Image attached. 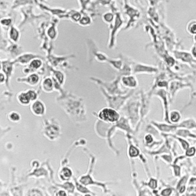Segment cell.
I'll return each instance as SVG.
<instances>
[{"label":"cell","mask_w":196,"mask_h":196,"mask_svg":"<svg viewBox=\"0 0 196 196\" xmlns=\"http://www.w3.org/2000/svg\"><path fill=\"white\" fill-rule=\"evenodd\" d=\"M100 119L108 123H114L117 121L120 118L118 113L113 109L110 108H104L98 114Z\"/></svg>","instance_id":"1"},{"label":"cell","mask_w":196,"mask_h":196,"mask_svg":"<svg viewBox=\"0 0 196 196\" xmlns=\"http://www.w3.org/2000/svg\"><path fill=\"white\" fill-rule=\"evenodd\" d=\"M31 110L32 113L36 116L43 115L45 110V107L44 104L41 101L36 100L31 106Z\"/></svg>","instance_id":"2"},{"label":"cell","mask_w":196,"mask_h":196,"mask_svg":"<svg viewBox=\"0 0 196 196\" xmlns=\"http://www.w3.org/2000/svg\"><path fill=\"white\" fill-rule=\"evenodd\" d=\"M18 100L19 102L22 105H28L30 103V101L32 100L30 97L28 96V93H20L18 95Z\"/></svg>","instance_id":"3"},{"label":"cell","mask_w":196,"mask_h":196,"mask_svg":"<svg viewBox=\"0 0 196 196\" xmlns=\"http://www.w3.org/2000/svg\"><path fill=\"white\" fill-rule=\"evenodd\" d=\"M43 88L45 91H51L52 90V81L50 78H47L43 82Z\"/></svg>","instance_id":"4"},{"label":"cell","mask_w":196,"mask_h":196,"mask_svg":"<svg viewBox=\"0 0 196 196\" xmlns=\"http://www.w3.org/2000/svg\"><path fill=\"white\" fill-rule=\"evenodd\" d=\"M38 81H39L38 76L37 74H33L30 75V76L28 78V81H27V82H28L29 84H31V85H35V84L38 82Z\"/></svg>","instance_id":"5"},{"label":"cell","mask_w":196,"mask_h":196,"mask_svg":"<svg viewBox=\"0 0 196 196\" xmlns=\"http://www.w3.org/2000/svg\"><path fill=\"white\" fill-rule=\"evenodd\" d=\"M72 175V172H71V170L68 169V168H64L63 169H62V171H61V177H64L65 179H69L70 177Z\"/></svg>","instance_id":"6"},{"label":"cell","mask_w":196,"mask_h":196,"mask_svg":"<svg viewBox=\"0 0 196 196\" xmlns=\"http://www.w3.org/2000/svg\"><path fill=\"white\" fill-rule=\"evenodd\" d=\"M181 116H180V114L179 112L177 111H173L171 113V115H170V120L171 121L173 122V123H177L178 121H179Z\"/></svg>","instance_id":"7"},{"label":"cell","mask_w":196,"mask_h":196,"mask_svg":"<svg viewBox=\"0 0 196 196\" xmlns=\"http://www.w3.org/2000/svg\"><path fill=\"white\" fill-rule=\"evenodd\" d=\"M41 65V61L40 60L35 59L33 61H32V62L30 63V68H33V69H38Z\"/></svg>","instance_id":"8"},{"label":"cell","mask_w":196,"mask_h":196,"mask_svg":"<svg viewBox=\"0 0 196 196\" xmlns=\"http://www.w3.org/2000/svg\"><path fill=\"white\" fill-rule=\"evenodd\" d=\"M9 119L12 122H17L20 120V115L16 112H12L9 115Z\"/></svg>","instance_id":"9"},{"label":"cell","mask_w":196,"mask_h":196,"mask_svg":"<svg viewBox=\"0 0 196 196\" xmlns=\"http://www.w3.org/2000/svg\"><path fill=\"white\" fill-rule=\"evenodd\" d=\"M138 154L139 151L136 148H135L134 146H131L130 147V149H129V155H130V156L134 157V156H138Z\"/></svg>","instance_id":"10"},{"label":"cell","mask_w":196,"mask_h":196,"mask_svg":"<svg viewBox=\"0 0 196 196\" xmlns=\"http://www.w3.org/2000/svg\"><path fill=\"white\" fill-rule=\"evenodd\" d=\"M18 36H19V34H18V32L12 28V30H11V32H10V37L11 38L13 39L14 41H17L18 39Z\"/></svg>","instance_id":"11"},{"label":"cell","mask_w":196,"mask_h":196,"mask_svg":"<svg viewBox=\"0 0 196 196\" xmlns=\"http://www.w3.org/2000/svg\"><path fill=\"white\" fill-rule=\"evenodd\" d=\"M27 93H28V94L30 97V98H31L32 100H35L37 98V94H36V93L34 91H27Z\"/></svg>","instance_id":"12"},{"label":"cell","mask_w":196,"mask_h":196,"mask_svg":"<svg viewBox=\"0 0 196 196\" xmlns=\"http://www.w3.org/2000/svg\"><path fill=\"white\" fill-rule=\"evenodd\" d=\"M123 82L125 84L127 85H129V86H133L134 85V83H135V81L133 80V78L132 79V81H129V78H123Z\"/></svg>","instance_id":"13"},{"label":"cell","mask_w":196,"mask_h":196,"mask_svg":"<svg viewBox=\"0 0 196 196\" xmlns=\"http://www.w3.org/2000/svg\"><path fill=\"white\" fill-rule=\"evenodd\" d=\"M195 153V149L194 147L190 148L189 150L187 151V152H186L187 156H193Z\"/></svg>","instance_id":"14"},{"label":"cell","mask_w":196,"mask_h":196,"mask_svg":"<svg viewBox=\"0 0 196 196\" xmlns=\"http://www.w3.org/2000/svg\"><path fill=\"white\" fill-rule=\"evenodd\" d=\"M189 30L192 33H196V23L192 24L190 25V28H189Z\"/></svg>","instance_id":"15"},{"label":"cell","mask_w":196,"mask_h":196,"mask_svg":"<svg viewBox=\"0 0 196 196\" xmlns=\"http://www.w3.org/2000/svg\"><path fill=\"white\" fill-rule=\"evenodd\" d=\"M104 19H105L106 21L110 22V21L112 20V19H113V15H112L111 14H106V15H104Z\"/></svg>","instance_id":"16"},{"label":"cell","mask_w":196,"mask_h":196,"mask_svg":"<svg viewBox=\"0 0 196 196\" xmlns=\"http://www.w3.org/2000/svg\"><path fill=\"white\" fill-rule=\"evenodd\" d=\"M81 24H83V25H87V24H88L90 22V20H89L88 18H83V19H81Z\"/></svg>","instance_id":"17"},{"label":"cell","mask_w":196,"mask_h":196,"mask_svg":"<svg viewBox=\"0 0 196 196\" xmlns=\"http://www.w3.org/2000/svg\"><path fill=\"white\" fill-rule=\"evenodd\" d=\"M145 139H146V142H147L148 143H150V142H152V136H151L150 135H147Z\"/></svg>","instance_id":"18"},{"label":"cell","mask_w":196,"mask_h":196,"mask_svg":"<svg viewBox=\"0 0 196 196\" xmlns=\"http://www.w3.org/2000/svg\"><path fill=\"white\" fill-rule=\"evenodd\" d=\"M72 18H73L74 20H77V21H78V20H79V19H81V15H80V14H78H78H74V15H73Z\"/></svg>","instance_id":"19"},{"label":"cell","mask_w":196,"mask_h":196,"mask_svg":"<svg viewBox=\"0 0 196 196\" xmlns=\"http://www.w3.org/2000/svg\"><path fill=\"white\" fill-rule=\"evenodd\" d=\"M1 22H2V24H3V25H9V24H10L11 21H10V19H5V20H2Z\"/></svg>","instance_id":"20"},{"label":"cell","mask_w":196,"mask_h":196,"mask_svg":"<svg viewBox=\"0 0 196 196\" xmlns=\"http://www.w3.org/2000/svg\"><path fill=\"white\" fill-rule=\"evenodd\" d=\"M169 189H165V190H164V192H162V195H170L171 192H168V191H169Z\"/></svg>","instance_id":"21"},{"label":"cell","mask_w":196,"mask_h":196,"mask_svg":"<svg viewBox=\"0 0 196 196\" xmlns=\"http://www.w3.org/2000/svg\"><path fill=\"white\" fill-rule=\"evenodd\" d=\"M57 195H66V192L64 191H60L56 194Z\"/></svg>","instance_id":"22"},{"label":"cell","mask_w":196,"mask_h":196,"mask_svg":"<svg viewBox=\"0 0 196 196\" xmlns=\"http://www.w3.org/2000/svg\"><path fill=\"white\" fill-rule=\"evenodd\" d=\"M4 81V75L0 73V84Z\"/></svg>","instance_id":"23"},{"label":"cell","mask_w":196,"mask_h":196,"mask_svg":"<svg viewBox=\"0 0 196 196\" xmlns=\"http://www.w3.org/2000/svg\"><path fill=\"white\" fill-rule=\"evenodd\" d=\"M0 68H1V66H0Z\"/></svg>","instance_id":"24"},{"label":"cell","mask_w":196,"mask_h":196,"mask_svg":"<svg viewBox=\"0 0 196 196\" xmlns=\"http://www.w3.org/2000/svg\"><path fill=\"white\" fill-rule=\"evenodd\" d=\"M195 39H196V38H195Z\"/></svg>","instance_id":"25"}]
</instances>
